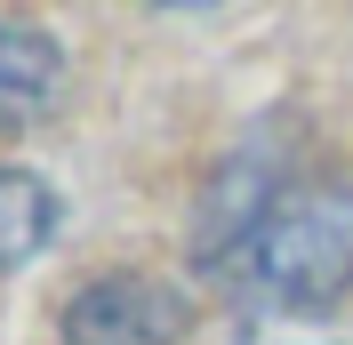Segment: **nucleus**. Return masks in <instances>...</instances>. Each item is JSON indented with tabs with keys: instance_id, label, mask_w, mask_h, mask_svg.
<instances>
[{
	"instance_id": "nucleus-1",
	"label": "nucleus",
	"mask_w": 353,
	"mask_h": 345,
	"mask_svg": "<svg viewBox=\"0 0 353 345\" xmlns=\"http://www.w3.org/2000/svg\"><path fill=\"white\" fill-rule=\"evenodd\" d=\"M201 273L265 305L313 313L353 289V177L330 161H297L289 145H249L209 177L193 225Z\"/></svg>"
},
{
	"instance_id": "nucleus-2",
	"label": "nucleus",
	"mask_w": 353,
	"mask_h": 345,
	"mask_svg": "<svg viewBox=\"0 0 353 345\" xmlns=\"http://www.w3.org/2000/svg\"><path fill=\"white\" fill-rule=\"evenodd\" d=\"M57 345H185V305L145 273H105L65 305Z\"/></svg>"
},
{
	"instance_id": "nucleus-3",
	"label": "nucleus",
	"mask_w": 353,
	"mask_h": 345,
	"mask_svg": "<svg viewBox=\"0 0 353 345\" xmlns=\"http://www.w3.org/2000/svg\"><path fill=\"white\" fill-rule=\"evenodd\" d=\"M65 65H57V41L32 32V24H0V129H24L41 121L48 97H57Z\"/></svg>"
},
{
	"instance_id": "nucleus-4",
	"label": "nucleus",
	"mask_w": 353,
	"mask_h": 345,
	"mask_svg": "<svg viewBox=\"0 0 353 345\" xmlns=\"http://www.w3.org/2000/svg\"><path fill=\"white\" fill-rule=\"evenodd\" d=\"M48 233H57V193L32 169H0V265L41 257Z\"/></svg>"
}]
</instances>
